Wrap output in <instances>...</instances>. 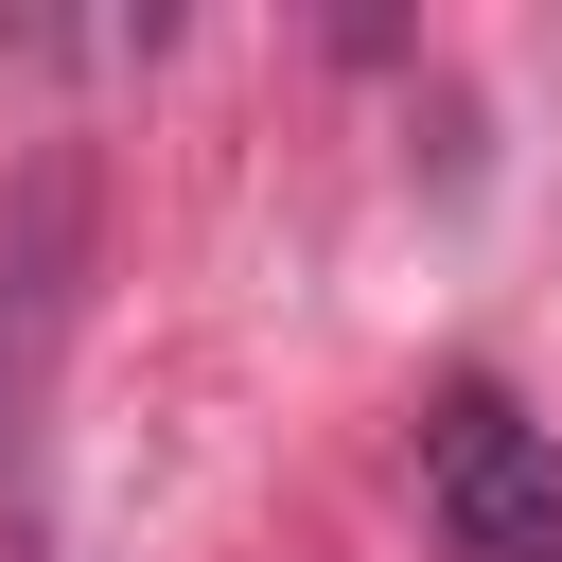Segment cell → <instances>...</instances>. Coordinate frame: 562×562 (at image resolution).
I'll use <instances>...</instances> for the list:
<instances>
[{"instance_id": "obj_1", "label": "cell", "mask_w": 562, "mask_h": 562, "mask_svg": "<svg viewBox=\"0 0 562 562\" xmlns=\"http://www.w3.org/2000/svg\"><path fill=\"white\" fill-rule=\"evenodd\" d=\"M422 509H439L457 562H562V439H544L492 369H457V386L422 404Z\"/></svg>"}, {"instance_id": "obj_2", "label": "cell", "mask_w": 562, "mask_h": 562, "mask_svg": "<svg viewBox=\"0 0 562 562\" xmlns=\"http://www.w3.org/2000/svg\"><path fill=\"white\" fill-rule=\"evenodd\" d=\"M53 299H70V176H35V193L0 211V439H18V404H35V334H53Z\"/></svg>"}]
</instances>
